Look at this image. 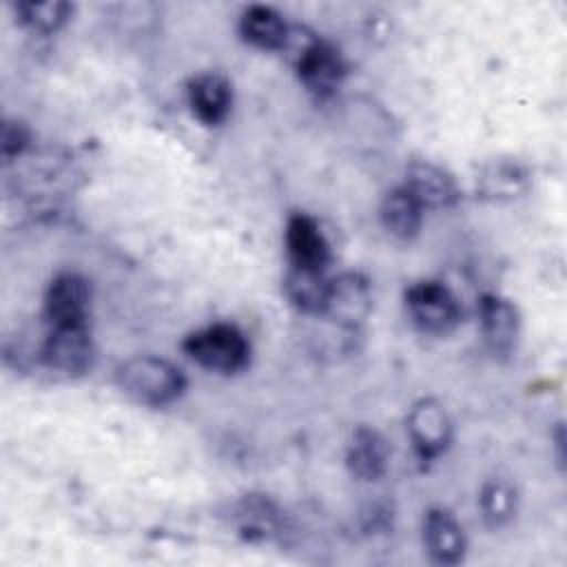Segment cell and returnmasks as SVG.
<instances>
[{"label": "cell", "instance_id": "1", "mask_svg": "<svg viewBox=\"0 0 567 567\" xmlns=\"http://www.w3.org/2000/svg\"><path fill=\"white\" fill-rule=\"evenodd\" d=\"M117 388L135 403L162 408L177 401L186 390L184 372L171 361L140 354L124 361L115 372Z\"/></svg>", "mask_w": 567, "mask_h": 567}, {"label": "cell", "instance_id": "2", "mask_svg": "<svg viewBox=\"0 0 567 567\" xmlns=\"http://www.w3.org/2000/svg\"><path fill=\"white\" fill-rule=\"evenodd\" d=\"M284 49H290L295 71L301 84L317 97L332 95L346 78V60L334 44L308 33L306 29L290 27Z\"/></svg>", "mask_w": 567, "mask_h": 567}, {"label": "cell", "instance_id": "3", "mask_svg": "<svg viewBox=\"0 0 567 567\" xmlns=\"http://www.w3.org/2000/svg\"><path fill=\"white\" fill-rule=\"evenodd\" d=\"M182 348L195 363L221 374H235L250 361V343L233 323H213L195 330L184 339Z\"/></svg>", "mask_w": 567, "mask_h": 567}, {"label": "cell", "instance_id": "4", "mask_svg": "<svg viewBox=\"0 0 567 567\" xmlns=\"http://www.w3.org/2000/svg\"><path fill=\"white\" fill-rule=\"evenodd\" d=\"M405 308L412 323L434 337L450 334L461 321V308L447 286L434 279H423L405 290Z\"/></svg>", "mask_w": 567, "mask_h": 567}, {"label": "cell", "instance_id": "5", "mask_svg": "<svg viewBox=\"0 0 567 567\" xmlns=\"http://www.w3.org/2000/svg\"><path fill=\"white\" fill-rule=\"evenodd\" d=\"M93 357L95 348L86 323L51 328L42 343V361L47 368L66 377L84 374L93 365Z\"/></svg>", "mask_w": 567, "mask_h": 567}, {"label": "cell", "instance_id": "6", "mask_svg": "<svg viewBox=\"0 0 567 567\" xmlns=\"http://www.w3.org/2000/svg\"><path fill=\"white\" fill-rule=\"evenodd\" d=\"M372 310V288L361 272H343L328 284L323 317L341 328L354 330Z\"/></svg>", "mask_w": 567, "mask_h": 567}, {"label": "cell", "instance_id": "7", "mask_svg": "<svg viewBox=\"0 0 567 567\" xmlns=\"http://www.w3.org/2000/svg\"><path fill=\"white\" fill-rule=\"evenodd\" d=\"M91 308V284L78 272H60L44 295V317L51 328L84 326Z\"/></svg>", "mask_w": 567, "mask_h": 567}, {"label": "cell", "instance_id": "8", "mask_svg": "<svg viewBox=\"0 0 567 567\" xmlns=\"http://www.w3.org/2000/svg\"><path fill=\"white\" fill-rule=\"evenodd\" d=\"M408 434L421 461L441 456L452 443V421L436 399H421L408 412Z\"/></svg>", "mask_w": 567, "mask_h": 567}, {"label": "cell", "instance_id": "9", "mask_svg": "<svg viewBox=\"0 0 567 567\" xmlns=\"http://www.w3.org/2000/svg\"><path fill=\"white\" fill-rule=\"evenodd\" d=\"M481 337L496 357H507L520 334V315L516 306L498 295H483L478 301Z\"/></svg>", "mask_w": 567, "mask_h": 567}, {"label": "cell", "instance_id": "10", "mask_svg": "<svg viewBox=\"0 0 567 567\" xmlns=\"http://www.w3.org/2000/svg\"><path fill=\"white\" fill-rule=\"evenodd\" d=\"M284 241H286L290 266L326 272L330 264V244L321 233L319 224L310 215L306 213L290 215L286 221Z\"/></svg>", "mask_w": 567, "mask_h": 567}, {"label": "cell", "instance_id": "11", "mask_svg": "<svg viewBox=\"0 0 567 567\" xmlns=\"http://www.w3.org/2000/svg\"><path fill=\"white\" fill-rule=\"evenodd\" d=\"M403 188L421 204L423 210L452 208L461 199L456 179L432 162H412L405 171Z\"/></svg>", "mask_w": 567, "mask_h": 567}, {"label": "cell", "instance_id": "12", "mask_svg": "<svg viewBox=\"0 0 567 567\" xmlns=\"http://www.w3.org/2000/svg\"><path fill=\"white\" fill-rule=\"evenodd\" d=\"M186 93L190 111L202 124L217 126L228 117L233 106V84L226 75L217 71L199 73L188 82Z\"/></svg>", "mask_w": 567, "mask_h": 567}, {"label": "cell", "instance_id": "13", "mask_svg": "<svg viewBox=\"0 0 567 567\" xmlns=\"http://www.w3.org/2000/svg\"><path fill=\"white\" fill-rule=\"evenodd\" d=\"M423 543L430 558L439 565H456L465 556V534L452 512L432 507L423 518Z\"/></svg>", "mask_w": 567, "mask_h": 567}, {"label": "cell", "instance_id": "14", "mask_svg": "<svg viewBox=\"0 0 567 567\" xmlns=\"http://www.w3.org/2000/svg\"><path fill=\"white\" fill-rule=\"evenodd\" d=\"M388 461H390V445L381 432L368 425H361L352 432L346 450V465L354 478L359 481L381 478L388 470Z\"/></svg>", "mask_w": 567, "mask_h": 567}, {"label": "cell", "instance_id": "15", "mask_svg": "<svg viewBox=\"0 0 567 567\" xmlns=\"http://www.w3.org/2000/svg\"><path fill=\"white\" fill-rule=\"evenodd\" d=\"M241 38L264 51L284 49L290 35V27L279 11L266 4H250L239 18Z\"/></svg>", "mask_w": 567, "mask_h": 567}, {"label": "cell", "instance_id": "16", "mask_svg": "<svg viewBox=\"0 0 567 567\" xmlns=\"http://www.w3.org/2000/svg\"><path fill=\"white\" fill-rule=\"evenodd\" d=\"M379 219H381V226L392 237L408 241V239H414L421 230L423 208L403 186H399L383 197L379 206Z\"/></svg>", "mask_w": 567, "mask_h": 567}, {"label": "cell", "instance_id": "17", "mask_svg": "<svg viewBox=\"0 0 567 567\" xmlns=\"http://www.w3.org/2000/svg\"><path fill=\"white\" fill-rule=\"evenodd\" d=\"M328 284L330 279H326L323 270L288 266L284 277V292L297 310L306 315H321L326 306Z\"/></svg>", "mask_w": 567, "mask_h": 567}, {"label": "cell", "instance_id": "18", "mask_svg": "<svg viewBox=\"0 0 567 567\" xmlns=\"http://www.w3.org/2000/svg\"><path fill=\"white\" fill-rule=\"evenodd\" d=\"M478 188L487 199H509L527 188V173L516 164L498 162L483 171Z\"/></svg>", "mask_w": 567, "mask_h": 567}, {"label": "cell", "instance_id": "19", "mask_svg": "<svg viewBox=\"0 0 567 567\" xmlns=\"http://www.w3.org/2000/svg\"><path fill=\"white\" fill-rule=\"evenodd\" d=\"M16 13L20 16V22H24L29 29L38 33H55L73 13V4L64 0H27L16 4Z\"/></svg>", "mask_w": 567, "mask_h": 567}, {"label": "cell", "instance_id": "20", "mask_svg": "<svg viewBox=\"0 0 567 567\" xmlns=\"http://www.w3.org/2000/svg\"><path fill=\"white\" fill-rule=\"evenodd\" d=\"M478 505H481L485 523L492 527H501L516 512V492L505 481H489L481 489Z\"/></svg>", "mask_w": 567, "mask_h": 567}, {"label": "cell", "instance_id": "21", "mask_svg": "<svg viewBox=\"0 0 567 567\" xmlns=\"http://www.w3.org/2000/svg\"><path fill=\"white\" fill-rule=\"evenodd\" d=\"M237 518H239V527L246 536H259L266 538L277 529V512L272 507V503L264 496H246L239 503L237 509Z\"/></svg>", "mask_w": 567, "mask_h": 567}, {"label": "cell", "instance_id": "22", "mask_svg": "<svg viewBox=\"0 0 567 567\" xmlns=\"http://www.w3.org/2000/svg\"><path fill=\"white\" fill-rule=\"evenodd\" d=\"M27 144H29V131H27V126H24L22 122H18V120H4V124H2V135H0L2 157L9 162L11 157L20 155Z\"/></svg>", "mask_w": 567, "mask_h": 567}]
</instances>
